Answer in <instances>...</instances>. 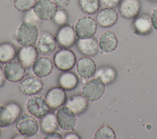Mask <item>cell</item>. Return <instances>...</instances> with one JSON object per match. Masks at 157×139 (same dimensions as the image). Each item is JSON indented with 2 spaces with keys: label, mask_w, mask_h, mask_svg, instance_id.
<instances>
[{
  "label": "cell",
  "mask_w": 157,
  "mask_h": 139,
  "mask_svg": "<svg viewBox=\"0 0 157 139\" xmlns=\"http://www.w3.org/2000/svg\"><path fill=\"white\" fill-rule=\"evenodd\" d=\"M94 139H115L116 134L114 130L105 124L101 126L94 133Z\"/></svg>",
  "instance_id": "29"
},
{
  "label": "cell",
  "mask_w": 157,
  "mask_h": 139,
  "mask_svg": "<svg viewBox=\"0 0 157 139\" xmlns=\"http://www.w3.org/2000/svg\"><path fill=\"white\" fill-rule=\"evenodd\" d=\"M15 136H16V137H12V138H26L25 137L21 135L20 134V133H19V135H15Z\"/></svg>",
  "instance_id": "39"
},
{
  "label": "cell",
  "mask_w": 157,
  "mask_h": 139,
  "mask_svg": "<svg viewBox=\"0 0 157 139\" xmlns=\"http://www.w3.org/2000/svg\"><path fill=\"white\" fill-rule=\"evenodd\" d=\"M96 64L90 56L80 58L76 63L77 74L81 78L88 79L93 77L96 72Z\"/></svg>",
  "instance_id": "16"
},
{
  "label": "cell",
  "mask_w": 157,
  "mask_h": 139,
  "mask_svg": "<svg viewBox=\"0 0 157 139\" xmlns=\"http://www.w3.org/2000/svg\"><path fill=\"white\" fill-rule=\"evenodd\" d=\"M61 86H54L50 88L45 94V99L52 110H56L66 104L67 94Z\"/></svg>",
  "instance_id": "14"
},
{
  "label": "cell",
  "mask_w": 157,
  "mask_h": 139,
  "mask_svg": "<svg viewBox=\"0 0 157 139\" xmlns=\"http://www.w3.org/2000/svg\"><path fill=\"white\" fill-rule=\"evenodd\" d=\"M88 105V100L82 94L71 96L66 102V106L74 111L76 115L82 114L86 111Z\"/></svg>",
  "instance_id": "23"
},
{
  "label": "cell",
  "mask_w": 157,
  "mask_h": 139,
  "mask_svg": "<svg viewBox=\"0 0 157 139\" xmlns=\"http://www.w3.org/2000/svg\"><path fill=\"white\" fill-rule=\"evenodd\" d=\"M63 138L64 139H80L81 138V137L78 133L72 131H70L66 133L64 135Z\"/></svg>",
  "instance_id": "37"
},
{
  "label": "cell",
  "mask_w": 157,
  "mask_h": 139,
  "mask_svg": "<svg viewBox=\"0 0 157 139\" xmlns=\"http://www.w3.org/2000/svg\"><path fill=\"white\" fill-rule=\"evenodd\" d=\"M98 42L99 49L101 51L106 53L114 51L118 43V40L115 33L110 30L103 32L99 36Z\"/></svg>",
  "instance_id": "20"
},
{
  "label": "cell",
  "mask_w": 157,
  "mask_h": 139,
  "mask_svg": "<svg viewBox=\"0 0 157 139\" xmlns=\"http://www.w3.org/2000/svg\"><path fill=\"white\" fill-rule=\"evenodd\" d=\"M40 126L42 131L45 133L56 131L59 127L56 115L49 111L41 118Z\"/></svg>",
  "instance_id": "27"
},
{
  "label": "cell",
  "mask_w": 157,
  "mask_h": 139,
  "mask_svg": "<svg viewBox=\"0 0 157 139\" xmlns=\"http://www.w3.org/2000/svg\"><path fill=\"white\" fill-rule=\"evenodd\" d=\"M53 19L54 22L57 25L62 26L65 24H67L69 17L67 12L64 9H61L57 10Z\"/></svg>",
  "instance_id": "31"
},
{
  "label": "cell",
  "mask_w": 157,
  "mask_h": 139,
  "mask_svg": "<svg viewBox=\"0 0 157 139\" xmlns=\"http://www.w3.org/2000/svg\"><path fill=\"white\" fill-rule=\"evenodd\" d=\"M38 53L34 46L21 47L17 52L18 61L26 69H30L38 58Z\"/></svg>",
  "instance_id": "17"
},
{
  "label": "cell",
  "mask_w": 157,
  "mask_h": 139,
  "mask_svg": "<svg viewBox=\"0 0 157 139\" xmlns=\"http://www.w3.org/2000/svg\"><path fill=\"white\" fill-rule=\"evenodd\" d=\"M39 20H40L35 14L33 9L27 11V12H26V13L24 16V20L23 21H29V22H31V23H33L37 25Z\"/></svg>",
  "instance_id": "32"
},
{
  "label": "cell",
  "mask_w": 157,
  "mask_h": 139,
  "mask_svg": "<svg viewBox=\"0 0 157 139\" xmlns=\"http://www.w3.org/2000/svg\"><path fill=\"white\" fill-rule=\"evenodd\" d=\"M74 28L78 39L90 38L96 34L98 23L93 17L83 16L77 20Z\"/></svg>",
  "instance_id": "6"
},
{
  "label": "cell",
  "mask_w": 157,
  "mask_h": 139,
  "mask_svg": "<svg viewBox=\"0 0 157 139\" xmlns=\"http://www.w3.org/2000/svg\"><path fill=\"white\" fill-rule=\"evenodd\" d=\"M78 6L85 13L93 15L99 10L101 3L99 0H78Z\"/></svg>",
  "instance_id": "28"
},
{
  "label": "cell",
  "mask_w": 157,
  "mask_h": 139,
  "mask_svg": "<svg viewBox=\"0 0 157 139\" xmlns=\"http://www.w3.org/2000/svg\"><path fill=\"white\" fill-rule=\"evenodd\" d=\"M44 138V139H62L63 137L59 132L53 131V132L46 133Z\"/></svg>",
  "instance_id": "34"
},
{
  "label": "cell",
  "mask_w": 157,
  "mask_h": 139,
  "mask_svg": "<svg viewBox=\"0 0 157 139\" xmlns=\"http://www.w3.org/2000/svg\"><path fill=\"white\" fill-rule=\"evenodd\" d=\"M150 2H157V0H148Z\"/></svg>",
  "instance_id": "40"
},
{
  "label": "cell",
  "mask_w": 157,
  "mask_h": 139,
  "mask_svg": "<svg viewBox=\"0 0 157 139\" xmlns=\"http://www.w3.org/2000/svg\"><path fill=\"white\" fill-rule=\"evenodd\" d=\"M17 55V51L10 42H2L0 43V62L2 64L7 63L13 60Z\"/></svg>",
  "instance_id": "25"
},
{
  "label": "cell",
  "mask_w": 157,
  "mask_h": 139,
  "mask_svg": "<svg viewBox=\"0 0 157 139\" xmlns=\"http://www.w3.org/2000/svg\"><path fill=\"white\" fill-rule=\"evenodd\" d=\"M6 79L12 83L20 81L25 76L26 68L18 61H11L3 67Z\"/></svg>",
  "instance_id": "13"
},
{
  "label": "cell",
  "mask_w": 157,
  "mask_h": 139,
  "mask_svg": "<svg viewBox=\"0 0 157 139\" xmlns=\"http://www.w3.org/2000/svg\"><path fill=\"white\" fill-rule=\"evenodd\" d=\"M118 13L113 8H104L98 13L96 19L98 24L104 28L114 25L118 20Z\"/></svg>",
  "instance_id": "22"
},
{
  "label": "cell",
  "mask_w": 157,
  "mask_h": 139,
  "mask_svg": "<svg viewBox=\"0 0 157 139\" xmlns=\"http://www.w3.org/2000/svg\"><path fill=\"white\" fill-rule=\"evenodd\" d=\"M58 83L59 86L64 90L72 91L77 87L79 83V79L73 72L70 70L64 71L59 75Z\"/></svg>",
  "instance_id": "24"
},
{
  "label": "cell",
  "mask_w": 157,
  "mask_h": 139,
  "mask_svg": "<svg viewBox=\"0 0 157 139\" xmlns=\"http://www.w3.org/2000/svg\"><path fill=\"white\" fill-rule=\"evenodd\" d=\"M6 80V79L5 78L3 72V68L0 66V88L2 87L4 85Z\"/></svg>",
  "instance_id": "38"
},
{
  "label": "cell",
  "mask_w": 157,
  "mask_h": 139,
  "mask_svg": "<svg viewBox=\"0 0 157 139\" xmlns=\"http://www.w3.org/2000/svg\"><path fill=\"white\" fill-rule=\"evenodd\" d=\"M18 87L22 94L31 96L37 94L43 89L44 83L40 78L35 75H29L20 81Z\"/></svg>",
  "instance_id": "11"
},
{
  "label": "cell",
  "mask_w": 157,
  "mask_h": 139,
  "mask_svg": "<svg viewBox=\"0 0 157 139\" xmlns=\"http://www.w3.org/2000/svg\"><path fill=\"white\" fill-rule=\"evenodd\" d=\"M57 44L61 48H69L76 43L77 37L74 28L69 24L60 27L55 36Z\"/></svg>",
  "instance_id": "10"
},
{
  "label": "cell",
  "mask_w": 157,
  "mask_h": 139,
  "mask_svg": "<svg viewBox=\"0 0 157 139\" xmlns=\"http://www.w3.org/2000/svg\"><path fill=\"white\" fill-rule=\"evenodd\" d=\"M15 128L21 135L30 138L38 133L39 126L37 118L28 113L20 116L15 122Z\"/></svg>",
  "instance_id": "3"
},
{
  "label": "cell",
  "mask_w": 157,
  "mask_h": 139,
  "mask_svg": "<svg viewBox=\"0 0 157 139\" xmlns=\"http://www.w3.org/2000/svg\"><path fill=\"white\" fill-rule=\"evenodd\" d=\"M150 19L153 28L157 31V8H155L151 12L150 15Z\"/></svg>",
  "instance_id": "35"
},
{
  "label": "cell",
  "mask_w": 157,
  "mask_h": 139,
  "mask_svg": "<svg viewBox=\"0 0 157 139\" xmlns=\"http://www.w3.org/2000/svg\"><path fill=\"white\" fill-rule=\"evenodd\" d=\"M141 9L139 0H121L119 3V12L121 17L130 20L137 17Z\"/></svg>",
  "instance_id": "18"
},
{
  "label": "cell",
  "mask_w": 157,
  "mask_h": 139,
  "mask_svg": "<svg viewBox=\"0 0 157 139\" xmlns=\"http://www.w3.org/2000/svg\"><path fill=\"white\" fill-rule=\"evenodd\" d=\"M77 58L74 52L67 48H61L53 56V64L61 71L70 70L75 66Z\"/></svg>",
  "instance_id": "4"
},
{
  "label": "cell",
  "mask_w": 157,
  "mask_h": 139,
  "mask_svg": "<svg viewBox=\"0 0 157 139\" xmlns=\"http://www.w3.org/2000/svg\"><path fill=\"white\" fill-rule=\"evenodd\" d=\"M37 0H13L15 8L21 12H26L33 9Z\"/></svg>",
  "instance_id": "30"
},
{
  "label": "cell",
  "mask_w": 157,
  "mask_h": 139,
  "mask_svg": "<svg viewBox=\"0 0 157 139\" xmlns=\"http://www.w3.org/2000/svg\"><path fill=\"white\" fill-rule=\"evenodd\" d=\"M53 64V62L51 59L44 55L36 59L32 66V71L35 76L42 78L47 77L52 73Z\"/></svg>",
  "instance_id": "19"
},
{
  "label": "cell",
  "mask_w": 157,
  "mask_h": 139,
  "mask_svg": "<svg viewBox=\"0 0 157 139\" xmlns=\"http://www.w3.org/2000/svg\"><path fill=\"white\" fill-rule=\"evenodd\" d=\"M57 7L64 9L68 6L71 0H53Z\"/></svg>",
  "instance_id": "36"
},
{
  "label": "cell",
  "mask_w": 157,
  "mask_h": 139,
  "mask_svg": "<svg viewBox=\"0 0 157 139\" xmlns=\"http://www.w3.org/2000/svg\"><path fill=\"white\" fill-rule=\"evenodd\" d=\"M117 77V70L114 67L110 66L100 67L95 73V77L100 78L105 85H110L113 83Z\"/></svg>",
  "instance_id": "26"
},
{
  "label": "cell",
  "mask_w": 157,
  "mask_h": 139,
  "mask_svg": "<svg viewBox=\"0 0 157 139\" xmlns=\"http://www.w3.org/2000/svg\"><path fill=\"white\" fill-rule=\"evenodd\" d=\"M25 106L29 114L39 119H41L47 114L50 109L45 97L37 94L31 96L27 99Z\"/></svg>",
  "instance_id": "7"
},
{
  "label": "cell",
  "mask_w": 157,
  "mask_h": 139,
  "mask_svg": "<svg viewBox=\"0 0 157 139\" xmlns=\"http://www.w3.org/2000/svg\"><path fill=\"white\" fill-rule=\"evenodd\" d=\"M105 85L98 78H93L87 81L82 86L81 94L89 101L94 102L99 100L104 94Z\"/></svg>",
  "instance_id": "5"
},
{
  "label": "cell",
  "mask_w": 157,
  "mask_h": 139,
  "mask_svg": "<svg viewBox=\"0 0 157 139\" xmlns=\"http://www.w3.org/2000/svg\"><path fill=\"white\" fill-rule=\"evenodd\" d=\"M33 10L40 20L50 21L53 18L58 9L52 0H37Z\"/></svg>",
  "instance_id": "8"
},
{
  "label": "cell",
  "mask_w": 157,
  "mask_h": 139,
  "mask_svg": "<svg viewBox=\"0 0 157 139\" xmlns=\"http://www.w3.org/2000/svg\"><path fill=\"white\" fill-rule=\"evenodd\" d=\"M36 48L39 53L47 56L53 53L56 48V40L54 36L49 31L41 32L36 42Z\"/></svg>",
  "instance_id": "12"
},
{
  "label": "cell",
  "mask_w": 157,
  "mask_h": 139,
  "mask_svg": "<svg viewBox=\"0 0 157 139\" xmlns=\"http://www.w3.org/2000/svg\"><path fill=\"white\" fill-rule=\"evenodd\" d=\"M101 6L104 8H113L117 6L121 0H99Z\"/></svg>",
  "instance_id": "33"
},
{
  "label": "cell",
  "mask_w": 157,
  "mask_h": 139,
  "mask_svg": "<svg viewBox=\"0 0 157 139\" xmlns=\"http://www.w3.org/2000/svg\"><path fill=\"white\" fill-rule=\"evenodd\" d=\"M22 114L21 106L16 102L10 101L5 105L0 104V128L10 126Z\"/></svg>",
  "instance_id": "2"
},
{
  "label": "cell",
  "mask_w": 157,
  "mask_h": 139,
  "mask_svg": "<svg viewBox=\"0 0 157 139\" xmlns=\"http://www.w3.org/2000/svg\"><path fill=\"white\" fill-rule=\"evenodd\" d=\"M76 45L80 53L86 56H94L99 52L98 42L93 37L78 39Z\"/></svg>",
  "instance_id": "21"
},
{
  "label": "cell",
  "mask_w": 157,
  "mask_h": 139,
  "mask_svg": "<svg viewBox=\"0 0 157 139\" xmlns=\"http://www.w3.org/2000/svg\"><path fill=\"white\" fill-rule=\"evenodd\" d=\"M58 126L66 131L72 130L77 122L76 114L67 106H62L57 109L56 113Z\"/></svg>",
  "instance_id": "9"
},
{
  "label": "cell",
  "mask_w": 157,
  "mask_h": 139,
  "mask_svg": "<svg viewBox=\"0 0 157 139\" xmlns=\"http://www.w3.org/2000/svg\"><path fill=\"white\" fill-rule=\"evenodd\" d=\"M0 136H1V130H0Z\"/></svg>",
  "instance_id": "41"
},
{
  "label": "cell",
  "mask_w": 157,
  "mask_h": 139,
  "mask_svg": "<svg viewBox=\"0 0 157 139\" xmlns=\"http://www.w3.org/2000/svg\"><path fill=\"white\" fill-rule=\"evenodd\" d=\"M132 32L139 36H147L153 31L150 15L147 13L139 14L134 18L132 23Z\"/></svg>",
  "instance_id": "15"
},
{
  "label": "cell",
  "mask_w": 157,
  "mask_h": 139,
  "mask_svg": "<svg viewBox=\"0 0 157 139\" xmlns=\"http://www.w3.org/2000/svg\"><path fill=\"white\" fill-rule=\"evenodd\" d=\"M39 35V28L37 24L23 21L17 28L15 38L21 47L34 46L37 42Z\"/></svg>",
  "instance_id": "1"
}]
</instances>
